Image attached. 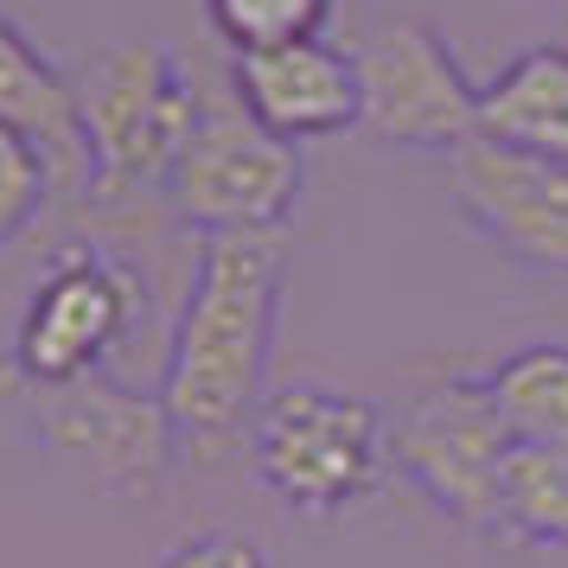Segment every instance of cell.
I'll list each match as a JSON object with an SVG mask.
<instances>
[{
	"mask_svg": "<svg viewBox=\"0 0 568 568\" xmlns=\"http://www.w3.org/2000/svg\"><path fill=\"white\" fill-rule=\"evenodd\" d=\"M282 236H205L166 333L160 403L192 454L250 440L282 320Z\"/></svg>",
	"mask_w": 568,
	"mask_h": 568,
	"instance_id": "cell-1",
	"label": "cell"
},
{
	"mask_svg": "<svg viewBox=\"0 0 568 568\" xmlns=\"http://www.w3.org/2000/svg\"><path fill=\"white\" fill-rule=\"evenodd\" d=\"M71 83H78V122L90 141L83 205L115 211L122 224L166 205L173 160L199 115V78L160 39H122V45H103Z\"/></svg>",
	"mask_w": 568,
	"mask_h": 568,
	"instance_id": "cell-2",
	"label": "cell"
},
{
	"mask_svg": "<svg viewBox=\"0 0 568 568\" xmlns=\"http://www.w3.org/2000/svg\"><path fill=\"white\" fill-rule=\"evenodd\" d=\"M307 192L301 148L268 134L224 83H199V115L185 134L166 211L199 236H275Z\"/></svg>",
	"mask_w": 568,
	"mask_h": 568,
	"instance_id": "cell-3",
	"label": "cell"
},
{
	"mask_svg": "<svg viewBox=\"0 0 568 568\" xmlns=\"http://www.w3.org/2000/svg\"><path fill=\"white\" fill-rule=\"evenodd\" d=\"M250 466L287 511L345 517L389 479V422L377 403L345 389L282 384L256 409Z\"/></svg>",
	"mask_w": 568,
	"mask_h": 568,
	"instance_id": "cell-4",
	"label": "cell"
},
{
	"mask_svg": "<svg viewBox=\"0 0 568 568\" xmlns=\"http://www.w3.org/2000/svg\"><path fill=\"white\" fill-rule=\"evenodd\" d=\"M141 313L148 282L129 256L97 243H64L13 326L0 389H58L78 377H103L109 358L141 333Z\"/></svg>",
	"mask_w": 568,
	"mask_h": 568,
	"instance_id": "cell-5",
	"label": "cell"
},
{
	"mask_svg": "<svg viewBox=\"0 0 568 568\" xmlns=\"http://www.w3.org/2000/svg\"><path fill=\"white\" fill-rule=\"evenodd\" d=\"M505 460L511 435L498 428L486 377H440L389 415V473L447 524L491 542H505Z\"/></svg>",
	"mask_w": 568,
	"mask_h": 568,
	"instance_id": "cell-6",
	"label": "cell"
},
{
	"mask_svg": "<svg viewBox=\"0 0 568 568\" xmlns=\"http://www.w3.org/2000/svg\"><path fill=\"white\" fill-rule=\"evenodd\" d=\"M0 396H13L20 415H27V435L64 466H78L90 491H103V498L160 491L166 466L180 454L166 403L134 389L115 371L78 377V384H58V389H0Z\"/></svg>",
	"mask_w": 568,
	"mask_h": 568,
	"instance_id": "cell-7",
	"label": "cell"
},
{
	"mask_svg": "<svg viewBox=\"0 0 568 568\" xmlns=\"http://www.w3.org/2000/svg\"><path fill=\"white\" fill-rule=\"evenodd\" d=\"M358 129L384 148L454 154L479 134V83L422 13H384L358 39Z\"/></svg>",
	"mask_w": 568,
	"mask_h": 568,
	"instance_id": "cell-8",
	"label": "cell"
},
{
	"mask_svg": "<svg viewBox=\"0 0 568 568\" xmlns=\"http://www.w3.org/2000/svg\"><path fill=\"white\" fill-rule=\"evenodd\" d=\"M454 205L498 256L568 275V166L537 154H511L486 134L447 154Z\"/></svg>",
	"mask_w": 568,
	"mask_h": 568,
	"instance_id": "cell-9",
	"label": "cell"
},
{
	"mask_svg": "<svg viewBox=\"0 0 568 568\" xmlns=\"http://www.w3.org/2000/svg\"><path fill=\"white\" fill-rule=\"evenodd\" d=\"M231 90L268 134L282 141H326L358 129V64L326 39H294L268 52L231 58Z\"/></svg>",
	"mask_w": 568,
	"mask_h": 568,
	"instance_id": "cell-10",
	"label": "cell"
},
{
	"mask_svg": "<svg viewBox=\"0 0 568 568\" xmlns=\"http://www.w3.org/2000/svg\"><path fill=\"white\" fill-rule=\"evenodd\" d=\"M0 129L27 134L52 160L58 199H90V141L78 122V83L0 13Z\"/></svg>",
	"mask_w": 568,
	"mask_h": 568,
	"instance_id": "cell-11",
	"label": "cell"
},
{
	"mask_svg": "<svg viewBox=\"0 0 568 568\" xmlns=\"http://www.w3.org/2000/svg\"><path fill=\"white\" fill-rule=\"evenodd\" d=\"M479 134L511 154L568 166V39H542L479 83Z\"/></svg>",
	"mask_w": 568,
	"mask_h": 568,
	"instance_id": "cell-12",
	"label": "cell"
},
{
	"mask_svg": "<svg viewBox=\"0 0 568 568\" xmlns=\"http://www.w3.org/2000/svg\"><path fill=\"white\" fill-rule=\"evenodd\" d=\"M486 396L511 447H568V345L537 338L486 371Z\"/></svg>",
	"mask_w": 568,
	"mask_h": 568,
	"instance_id": "cell-13",
	"label": "cell"
},
{
	"mask_svg": "<svg viewBox=\"0 0 568 568\" xmlns=\"http://www.w3.org/2000/svg\"><path fill=\"white\" fill-rule=\"evenodd\" d=\"M505 542L568 549V447H511V460H505Z\"/></svg>",
	"mask_w": 568,
	"mask_h": 568,
	"instance_id": "cell-14",
	"label": "cell"
},
{
	"mask_svg": "<svg viewBox=\"0 0 568 568\" xmlns=\"http://www.w3.org/2000/svg\"><path fill=\"white\" fill-rule=\"evenodd\" d=\"M205 20L236 58L294 45V39H320L333 20V0H205Z\"/></svg>",
	"mask_w": 568,
	"mask_h": 568,
	"instance_id": "cell-15",
	"label": "cell"
},
{
	"mask_svg": "<svg viewBox=\"0 0 568 568\" xmlns=\"http://www.w3.org/2000/svg\"><path fill=\"white\" fill-rule=\"evenodd\" d=\"M58 199L52 160L32 148L27 134L0 129V250L20 243V236L45 217V205Z\"/></svg>",
	"mask_w": 568,
	"mask_h": 568,
	"instance_id": "cell-16",
	"label": "cell"
},
{
	"mask_svg": "<svg viewBox=\"0 0 568 568\" xmlns=\"http://www.w3.org/2000/svg\"><path fill=\"white\" fill-rule=\"evenodd\" d=\"M154 568H268V556L236 530H199V537L166 542Z\"/></svg>",
	"mask_w": 568,
	"mask_h": 568,
	"instance_id": "cell-17",
	"label": "cell"
}]
</instances>
